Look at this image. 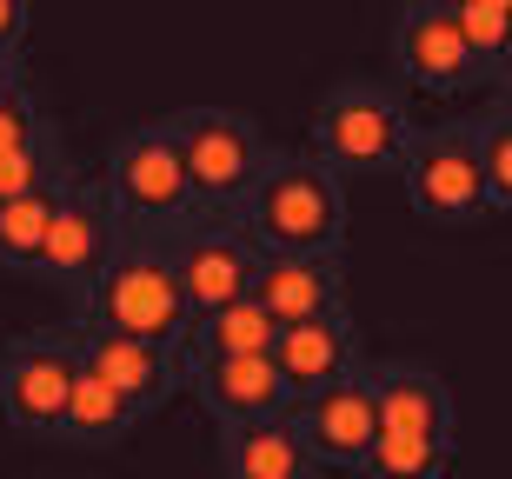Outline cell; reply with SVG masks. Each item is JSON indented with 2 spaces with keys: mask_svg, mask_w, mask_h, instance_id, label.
Segmentation results:
<instances>
[{
  "mask_svg": "<svg viewBox=\"0 0 512 479\" xmlns=\"http://www.w3.org/2000/svg\"><path fill=\"white\" fill-rule=\"evenodd\" d=\"M240 220L260 253H346V187L313 154H266L240 193Z\"/></svg>",
  "mask_w": 512,
  "mask_h": 479,
  "instance_id": "1",
  "label": "cell"
},
{
  "mask_svg": "<svg viewBox=\"0 0 512 479\" xmlns=\"http://www.w3.org/2000/svg\"><path fill=\"white\" fill-rule=\"evenodd\" d=\"M74 320L80 326H107V333H133V340H153V346H173L180 353V340H187V293H180V280H173L167 267V247L153 240V233H133L114 247V260L94 273V287L74 293Z\"/></svg>",
  "mask_w": 512,
  "mask_h": 479,
  "instance_id": "2",
  "label": "cell"
},
{
  "mask_svg": "<svg viewBox=\"0 0 512 479\" xmlns=\"http://www.w3.org/2000/svg\"><path fill=\"white\" fill-rule=\"evenodd\" d=\"M413 134L419 127L406 120V100L386 94L380 80H340L313 107V160L340 180L346 173H393Z\"/></svg>",
  "mask_w": 512,
  "mask_h": 479,
  "instance_id": "3",
  "label": "cell"
},
{
  "mask_svg": "<svg viewBox=\"0 0 512 479\" xmlns=\"http://www.w3.org/2000/svg\"><path fill=\"white\" fill-rule=\"evenodd\" d=\"M153 240L167 247V267H173V280H180L193 313H213V307H227V300H240V293H253V273L266 260L260 240L240 220V207H187Z\"/></svg>",
  "mask_w": 512,
  "mask_h": 479,
  "instance_id": "4",
  "label": "cell"
},
{
  "mask_svg": "<svg viewBox=\"0 0 512 479\" xmlns=\"http://www.w3.org/2000/svg\"><path fill=\"white\" fill-rule=\"evenodd\" d=\"M100 180H107L120 220H127L133 233L173 227V220L193 207V187H187V160H180L173 114H167V120H147V127H127V134L107 147V167H100Z\"/></svg>",
  "mask_w": 512,
  "mask_h": 479,
  "instance_id": "5",
  "label": "cell"
},
{
  "mask_svg": "<svg viewBox=\"0 0 512 479\" xmlns=\"http://www.w3.org/2000/svg\"><path fill=\"white\" fill-rule=\"evenodd\" d=\"M127 240V220H120L114 193L100 173H67L54 193V220H47V247H40V273L67 293H87L94 273L114 260V247Z\"/></svg>",
  "mask_w": 512,
  "mask_h": 479,
  "instance_id": "6",
  "label": "cell"
},
{
  "mask_svg": "<svg viewBox=\"0 0 512 479\" xmlns=\"http://www.w3.org/2000/svg\"><path fill=\"white\" fill-rule=\"evenodd\" d=\"M74 373H80L74 326H34V333L0 340V413H7V426L27 440H54Z\"/></svg>",
  "mask_w": 512,
  "mask_h": 479,
  "instance_id": "7",
  "label": "cell"
},
{
  "mask_svg": "<svg viewBox=\"0 0 512 479\" xmlns=\"http://www.w3.org/2000/svg\"><path fill=\"white\" fill-rule=\"evenodd\" d=\"M173 134H180L193 207H240V193L253 187V173L273 154L260 127L227 107H187V114H173Z\"/></svg>",
  "mask_w": 512,
  "mask_h": 479,
  "instance_id": "8",
  "label": "cell"
},
{
  "mask_svg": "<svg viewBox=\"0 0 512 479\" xmlns=\"http://www.w3.org/2000/svg\"><path fill=\"white\" fill-rule=\"evenodd\" d=\"M399 173H406V207L419 220H433V227H479V220H493L486 193H479V160H473L466 120L419 127L406 160H399Z\"/></svg>",
  "mask_w": 512,
  "mask_h": 479,
  "instance_id": "9",
  "label": "cell"
},
{
  "mask_svg": "<svg viewBox=\"0 0 512 479\" xmlns=\"http://www.w3.org/2000/svg\"><path fill=\"white\" fill-rule=\"evenodd\" d=\"M286 420H293V433H300L313 473H360L366 453H373V440H380V406H373L366 366H353V373H340V380L300 393Z\"/></svg>",
  "mask_w": 512,
  "mask_h": 479,
  "instance_id": "10",
  "label": "cell"
},
{
  "mask_svg": "<svg viewBox=\"0 0 512 479\" xmlns=\"http://www.w3.org/2000/svg\"><path fill=\"white\" fill-rule=\"evenodd\" d=\"M67 326H74L80 366L114 386L120 400L133 406V420H153V413H167L187 393V366H180L173 346L133 340V333H107V326H80V320H67Z\"/></svg>",
  "mask_w": 512,
  "mask_h": 479,
  "instance_id": "11",
  "label": "cell"
},
{
  "mask_svg": "<svg viewBox=\"0 0 512 479\" xmlns=\"http://www.w3.org/2000/svg\"><path fill=\"white\" fill-rule=\"evenodd\" d=\"M393 67L406 80H413L419 94H473V87H486L479 80V60L473 47H466V34H459V20L446 0H406L393 20Z\"/></svg>",
  "mask_w": 512,
  "mask_h": 479,
  "instance_id": "12",
  "label": "cell"
},
{
  "mask_svg": "<svg viewBox=\"0 0 512 479\" xmlns=\"http://www.w3.org/2000/svg\"><path fill=\"white\" fill-rule=\"evenodd\" d=\"M187 386L200 413L213 426H247V420H286L293 413V393H286L280 366L266 353H227V360H200L187 366Z\"/></svg>",
  "mask_w": 512,
  "mask_h": 479,
  "instance_id": "13",
  "label": "cell"
},
{
  "mask_svg": "<svg viewBox=\"0 0 512 479\" xmlns=\"http://www.w3.org/2000/svg\"><path fill=\"white\" fill-rule=\"evenodd\" d=\"M253 300L273 313V326L346 313V253H266L253 273Z\"/></svg>",
  "mask_w": 512,
  "mask_h": 479,
  "instance_id": "14",
  "label": "cell"
},
{
  "mask_svg": "<svg viewBox=\"0 0 512 479\" xmlns=\"http://www.w3.org/2000/svg\"><path fill=\"white\" fill-rule=\"evenodd\" d=\"M266 360L280 366L286 393L300 400V393H313V386L340 380V373H353L360 360V333H353V313H320V320H293L273 333V346H266Z\"/></svg>",
  "mask_w": 512,
  "mask_h": 479,
  "instance_id": "15",
  "label": "cell"
},
{
  "mask_svg": "<svg viewBox=\"0 0 512 479\" xmlns=\"http://www.w3.org/2000/svg\"><path fill=\"white\" fill-rule=\"evenodd\" d=\"M373 380V406H380V433H433V440H453V393L433 366L413 360H386L366 366Z\"/></svg>",
  "mask_w": 512,
  "mask_h": 479,
  "instance_id": "16",
  "label": "cell"
},
{
  "mask_svg": "<svg viewBox=\"0 0 512 479\" xmlns=\"http://www.w3.org/2000/svg\"><path fill=\"white\" fill-rule=\"evenodd\" d=\"M220 473L227 479H313L293 420H247L220 426Z\"/></svg>",
  "mask_w": 512,
  "mask_h": 479,
  "instance_id": "17",
  "label": "cell"
},
{
  "mask_svg": "<svg viewBox=\"0 0 512 479\" xmlns=\"http://www.w3.org/2000/svg\"><path fill=\"white\" fill-rule=\"evenodd\" d=\"M273 313L253 300V293H240V300H227V307L213 313H193L187 320V340H180V366H200V360H227V353H266L273 346Z\"/></svg>",
  "mask_w": 512,
  "mask_h": 479,
  "instance_id": "18",
  "label": "cell"
},
{
  "mask_svg": "<svg viewBox=\"0 0 512 479\" xmlns=\"http://www.w3.org/2000/svg\"><path fill=\"white\" fill-rule=\"evenodd\" d=\"M133 426H140V420H133V406L120 400V393L100 380V373H87V366H80L74 386H67V406H60L54 440L80 446V453H107V446L127 440Z\"/></svg>",
  "mask_w": 512,
  "mask_h": 479,
  "instance_id": "19",
  "label": "cell"
},
{
  "mask_svg": "<svg viewBox=\"0 0 512 479\" xmlns=\"http://www.w3.org/2000/svg\"><path fill=\"white\" fill-rule=\"evenodd\" d=\"M466 134H473L486 213H512V107H506V100H493L479 120H466Z\"/></svg>",
  "mask_w": 512,
  "mask_h": 479,
  "instance_id": "20",
  "label": "cell"
},
{
  "mask_svg": "<svg viewBox=\"0 0 512 479\" xmlns=\"http://www.w3.org/2000/svg\"><path fill=\"white\" fill-rule=\"evenodd\" d=\"M453 446L459 440H433V433H380L360 473L366 479H446L453 473Z\"/></svg>",
  "mask_w": 512,
  "mask_h": 479,
  "instance_id": "21",
  "label": "cell"
},
{
  "mask_svg": "<svg viewBox=\"0 0 512 479\" xmlns=\"http://www.w3.org/2000/svg\"><path fill=\"white\" fill-rule=\"evenodd\" d=\"M54 193L40 187L27 200H7L0 207V267L7 273H40V247H47V220H54Z\"/></svg>",
  "mask_w": 512,
  "mask_h": 479,
  "instance_id": "22",
  "label": "cell"
},
{
  "mask_svg": "<svg viewBox=\"0 0 512 479\" xmlns=\"http://www.w3.org/2000/svg\"><path fill=\"white\" fill-rule=\"evenodd\" d=\"M67 173H74V160H67L60 134H40L34 147L0 154V207H7V200H27V193H40V187H60Z\"/></svg>",
  "mask_w": 512,
  "mask_h": 479,
  "instance_id": "23",
  "label": "cell"
},
{
  "mask_svg": "<svg viewBox=\"0 0 512 479\" xmlns=\"http://www.w3.org/2000/svg\"><path fill=\"white\" fill-rule=\"evenodd\" d=\"M40 134H54V120L34 107V94H27V87L0 94V154H14V147H34Z\"/></svg>",
  "mask_w": 512,
  "mask_h": 479,
  "instance_id": "24",
  "label": "cell"
},
{
  "mask_svg": "<svg viewBox=\"0 0 512 479\" xmlns=\"http://www.w3.org/2000/svg\"><path fill=\"white\" fill-rule=\"evenodd\" d=\"M34 27V0H0V47H27Z\"/></svg>",
  "mask_w": 512,
  "mask_h": 479,
  "instance_id": "25",
  "label": "cell"
},
{
  "mask_svg": "<svg viewBox=\"0 0 512 479\" xmlns=\"http://www.w3.org/2000/svg\"><path fill=\"white\" fill-rule=\"evenodd\" d=\"M14 87H27V74H20V47H0V94H14Z\"/></svg>",
  "mask_w": 512,
  "mask_h": 479,
  "instance_id": "26",
  "label": "cell"
},
{
  "mask_svg": "<svg viewBox=\"0 0 512 479\" xmlns=\"http://www.w3.org/2000/svg\"><path fill=\"white\" fill-rule=\"evenodd\" d=\"M459 7H499V14H512V0H459Z\"/></svg>",
  "mask_w": 512,
  "mask_h": 479,
  "instance_id": "27",
  "label": "cell"
}]
</instances>
